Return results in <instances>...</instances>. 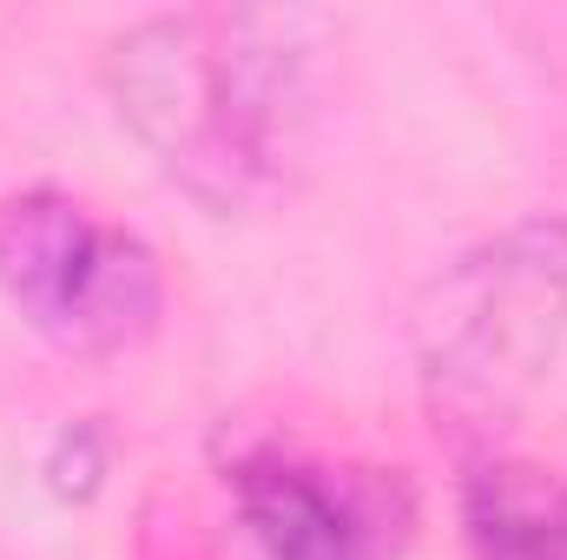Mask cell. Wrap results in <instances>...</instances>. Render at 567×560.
Listing matches in <instances>:
<instances>
[{
	"mask_svg": "<svg viewBox=\"0 0 567 560\" xmlns=\"http://www.w3.org/2000/svg\"><path fill=\"white\" fill-rule=\"evenodd\" d=\"M310 40L290 13H158L106 46V100L212 218L251 211L310 126Z\"/></svg>",
	"mask_w": 567,
	"mask_h": 560,
	"instance_id": "obj_1",
	"label": "cell"
},
{
	"mask_svg": "<svg viewBox=\"0 0 567 560\" xmlns=\"http://www.w3.org/2000/svg\"><path fill=\"white\" fill-rule=\"evenodd\" d=\"M567 343V218L535 211L455 265H442L410 310V350L429 409L488 435L515 416Z\"/></svg>",
	"mask_w": 567,
	"mask_h": 560,
	"instance_id": "obj_2",
	"label": "cell"
},
{
	"mask_svg": "<svg viewBox=\"0 0 567 560\" xmlns=\"http://www.w3.org/2000/svg\"><path fill=\"white\" fill-rule=\"evenodd\" d=\"M0 297L60 356L106 363L140 350L165 317V265L140 231L93 218L73 191L0 198Z\"/></svg>",
	"mask_w": 567,
	"mask_h": 560,
	"instance_id": "obj_3",
	"label": "cell"
},
{
	"mask_svg": "<svg viewBox=\"0 0 567 560\" xmlns=\"http://www.w3.org/2000/svg\"><path fill=\"white\" fill-rule=\"evenodd\" d=\"M231 515L258 560H383V515L330 468L290 455L231 468Z\"/></svg>",
	"mask_w": 567,
	"mask_h": 560,
	"instance_id": "obj_4",
	"label": "cell"
},
{
	"mask_svg": "<svg viewBox=\"0 0 567 560\" xmlns=\"http://www.w3.org/2000/svg\"><path fill=\"white\" fill-rule=\"evenodd\" d=\"M462 541L475 560H567V481L488 455L462 481Z\"/></svg>",
	"mask_w": 567,
	"mask_h": 560,
	"instance_id": "obj_5",
	"label": "cell"
},
{
	"mask_svg": "<svg viewBox=\"0 0 567 560\" xmlns=\"http://www.w3.org/2000/svg\"><path fill=\"white\" fill-rule=\"evenodd\" d=\"M106 468H113V455H106V435H100L93 422H66V428L53 435L47 462H40V475H47V488H53L60 501H93L100 481H106Z\"/></svg>",
	"mask_w": 567,
	"mask_h": 560,
	"instance_id": "obj_6",
	"label": "cell"
}]
</instances>
